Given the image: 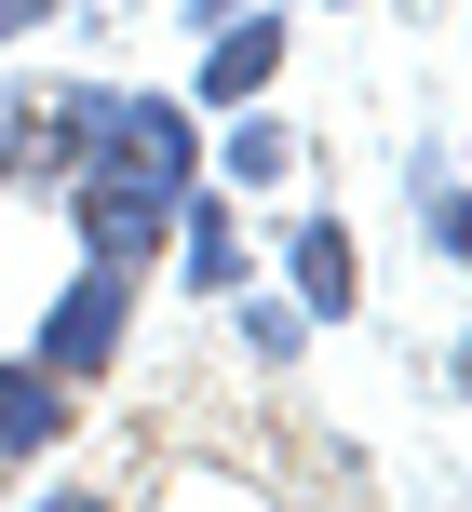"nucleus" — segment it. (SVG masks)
<instances>
[{
    "label": "nucleus",
    "instance_id": "1",
    "mask_svg": "<svg viewBox=\"0 0 472 512\" xmlns=\"http://www.w3.org/2000/svg\"><path fill=\"white\" fill-rule=\"evenodd\" d=\"M122 81H14V135H0V189H68L108 149Z\"/></svg>",
    "mask_w": 472,
    "mask_h": 512
},
{
    "label": "nucleus",
    "instance_id": "2",
    "mask_svg": "<svg viewBox=\"0 0 472 512\" xmlns=\"http://www.w3.org/2000/svg\"><path fill=\"white\" fill-rule=\"evenodd\" d=\"M135 283H149V270H108V256H81V270L41 297V337H27V351H41L68 391H95L108 364L135 351Z\"/></svg>",
    "mask_w": 472,
    "mask_h": 512
},
{
    "label": "nucleus",
    "instance_id": "3",
    "mask_svg": "<svg viewBox=\"0 0 472 512\" xmlns=\"http://www.w3.org/2000/svg\"><path fill=\"white\" fill-rule=\"evenodd\" d=\"M68 243L81 256H108V270H162V230H176V189H149V176H122V162H81L68 189Z\"/></svg>",
    "mask_w": 472,
    "mask_h": 512
},
{
    "label": "nucleus",
    "instance_id": "4",
    "mask_svg": "<svg viewBox=\"0 0 472 512\" xmlns=\"http://www.w3.org/2000/svg\"><path fill=\"white\" fill-rule=\"evenodd\" d=\"M284 54H297V14H284V0H243V14H216V27H203V68H189V108H203V122L257 108L270 81H284Z\"/></svg>",
    "mask_w": 472,
    "mask_h": 512
},
{
    "label": "nucleus",
    "instance_id": "5",
    "mask_svg": "<svg viewBox=\"0 0 472 512\" xmlns=\"http://www.w3.org/2000/svg\"><path fill=\"white\" fill-rule=\"evenodd\" d=\"M95 162H122V176H149V189H203V108L189 95H122Z\"/></svg>",
    "mask_w": 472,
    "mask_h": 512
},
{
    "label": "nucleus",
    "instance_id": "6",
    "mask_svg": "<svg viewBox=\"0 0 472 512\" xmlns=\"http://www.w3.org/2000/svg\"><path fill=\"white\" fill-rule=\"evenodd\" d=\"M162 256H176V283L189 297H243V283H257V243H243V203L230 189H176V230H162Z\"/></svg>",
    "mask_w": 472,
    "mask_h": 512
},
{
    "label": "nucleus",
    "instance_id": "7",
    "mask_svg": "<svg viewBox=\"0 0 472 512\" xmlns=\"http://www.w3.org/2000/svg\"><path fill=\"white\" fill-rule=\"evenodd\" d=\"M270 256H284V297L311 310V324H351V310H365V243H351V216H324V203H311Z\"/></svg>",
    "mask_w": 472,
    "mask_h": 512
},
{
    "label": "nucleus",
    "instance_id": "8",
    "mask_svg": "<svg viewBox=\"0 0 472 512\" xmlns=\"http://www.w3.org/2000/svg\"><path fill=\"white\" fill-rule=\"evenodd\" d=\"M68 445H81V391L41 351H0V459L27 472V459H68Z\"/></svg>",
    "mask_w": 472,
    "mask_h": 512
},
{
    "label": "nucleus",
    "instance_id": "9",
    "mask_svg": "<svg viewBox=\"0 0 472 512\" xmlns=\"http://www.w3.org/2000/svg\"><path fill=\"white\" fill-rule=\"evenodd\" d=\"M297 162H311V135L284 122V108H230V122H216V149H203V176L230 189V203H257V189H297Z\"/></svg>",
    "mask_w": 472,
    "mask_h": 512
},
{
    "label": "nucleus",
    "instance_id": "10",
    "mask_svg": "<svg viewBox=\"0 0 472 512\" xmlns=\"http://www.w3.org/2000/svg\"><path fill=\"white\" fill-rule=\"evenodd\" d=\"M230 324H243V364H297V351H311V310H297V297H257V283L230 297Z\"/></svg>",
    "mask_w": 472,
    "mask_h": 512
},
{
    "label": "nucleus",
    "instance_id": "11",
    "mask_svg": "<svg viewBox=\"0 0 472 512\" xmlns=\"http://www.w3.org/2000/svg\"><path fill=\"white\" fill-rule=\"evenodd\" d=\"M419 230H432V256H446V270H472V189H459V176L419 189Z\"/></svg>",
    "mask_w": 472,
    "mask_h": 512
},
{
    "label": "nucleus",
    "instance_id": "12",
    "mask_svg": "<svg viewBox=\"0 0 472 512\" xmlns=\"http://www.w3.org/2000/svg\"><path fill=\"white\" fill-rule=\"evenodd\" d=\"M27 512H122V499H108V486H41Z\"/></svg>",
    "mask_w": 472,
    "mask_h": 512
},
{
    "label": "nucleus",
    "instance_id": "13",
    "mask_svg": "<svg viewBox=\"0 0 472 512\" xmlns=\"http://www.w3.org/2000/svg\"><path fill=\"white\" fill-rule=\"evenodd\" d=\"M54 27V0H0V41H41Z\"/></svg>",
    "mask_w": 472,
    "mask_h": 512
},
{
    "label": "nucleus",
    "instance_id": "14",
    "mask_svg": "<svg viewBox=\"0 0 472 512\" xmlns=\"http://www.w3.org/2000/svg\"><path fill=\"white\" fill-rule=\"evenodd\" d=\"M446 391H459V405H472V324L446 337Z\"/></svg>",
    "mask_w": 472,
    "mask_h": 512
},
{
    "label": "nucleus",
    "instance_id": "15",
    "mask_svg": "<svg viewBox=\"0 0 472 512\" xmlns=\"http://www.w3.org/2000/svg\"><path fill=\"white\" fill-rule=\"evenodd\" d=\"M176 14H189V41H203V27H216V14H243V0H176Z\"/></svg>",
    "mask_w": 472,
    "mask_h": 512
},
{
    "label": "nucleus",
    "instance_id": "16",
    "mask_svg": "<svg viewBox=\"0 0 472 512\" xmlns=\"http://www.w3.org/2000/svg\"><path fill=\"white\" fill-rule=\"evenodd\" d=\"M0 135H14V81H0Z\"/></svg>",
    "mask_w": 472,
    "mask_h": 512
},
{
    "label": "nucleus",
    "instance_id": "17",
    "mask_svg": "<svg viewBox=\"0 0 472 512\" xmlns=\"http://www.w3.org/2000/svg\"><path fill=\"white\" fill-rule=\"evenodd\" d=\"M324 14H351V0H324Z\"/></svg>",
    "mask_w": 472,
    "mask_h": 512
},
{
    "label": "nucleus",
    "instance_id": "18",
    "mask_svg": "<svg viewBox=\"0 0 472 512\" xmlns=\"http://www.w3.org/2000/svg\"><path fill=\"white\" fill-rule=\"evenodd\" d=\"M0 486H14V459H0Z\"/></svg>",
    "mask_w": 472,
    "mask_h": 512
}]
</instances>
